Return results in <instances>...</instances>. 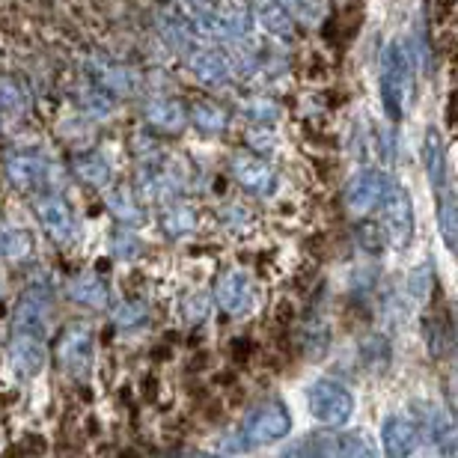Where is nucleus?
Here are the masks:
<instances>
[{
  "instance_id": "nucleus-1",
  "label": "nucleus",
  "mask_w": 458,
  "mask_h": 458,
  "mask_svg": "<svg viewBox=\"0 0 458 458\" xmlns=\"http://www.w3.org/2000/svg\"><path fill=\"white\" fill-rule=\"evenodd\" d=\"M48 316H51V286L36 280L24 289L13 316V343L9 357L21 378H33L48 357Z\"/></svg>"
},
{
  "instance_id": "nucleus-2",
  "label": "nucleus",
  "mask_w": 458,
  "mask_h": 458,
  "mask_svg": "<svg viewBox=\"0 0 458 458\" xmlns=\"http://www.w3.org/2000/svg\"><path fill=\"white\" fill-rule=\"evenodd\" d=\"M411 93V51L402 39H393L381 57V102L390 119H402Z\"/></svg>"
},
{
  "instance_id": "nucleus-3",
  "label": "nucleus",
  "mask_w": 458,
  "mask_h": 458,
  "mask_svg": "<svg viewBox=\"0 0 458 458\" xmlns=\"http://www.w3.org/2000/svg\"><path fill=\"white\" fill-rule=\"evenodd\" d=\"M292 432V414L286 411L283 402H265L253 411L250 417L244 420L242 432H238V441L247 450V446H265V444H277L283 437H289Z\"/></svg>"
},
{
  "instance_id": "nucleus-4",
  "label": "nucleus",
  "mask_w": 458,
  "mask_h": 458,
  "mask_svg": "<svg viewBox=\"0 0 458 458\" xmlns=\"http://www.w3.org/2000/svg\"><path fill=\"white\" fill-rule=\"evenodd\" d=\"M307 405L322 426H345L354 414V396L348 393L340 381L318 378L310 384L307 390Z\"/></svg>"
},
{
  "instance_id": "nucleus-5",
  "label": "nucleus",
  "mask_w": 458,
  "mask_h": 458,
  "mask_svg": "<svg viewBox=\"0 0 458 458\" xmlns=\"http://www.w3.org/2000/svg\"><path fill=\"white\" fill-rule=\"evenodd\" d=\"M378 208L384 215V235L390 238V244L396 250L408 247L411 238H414V203H411L408 191L399 182H390Z\"/></svg>"
},
{
  "instance_id": "nucleus-6",
  "label": "nucleus",
  "mask_w": 458,
  "mask_h": 458,
  "mask_svg": "<svg viewBox=\"0 0 458 458\" xmlns=\"http://www.w3.org/2000/svg\"><path fill=\"white\" fill-rule=\"evenodd\" d=\"M4 167H6L9 182H13L18 191L33 194V197L48 191L54 185V173H57L42 155H33V152H13Z\"/></svg>"
},
{
  "instance_id": "nucleus-7",
  "label": "nucleus",
  "mask_w": 458,
  "mask_h": 458,
  "mask_svg": "<svg viewBox=\"0 0 458 458\" xmlns=\"http://www.w3.org/2000/svg\"><path fill=\"white\" fill-rule=\"evenodd\" d=\"M33 208L51 242L69 244L75 238V215H72V208L63 197H57L54 191H42V194H36Z\"/></svg>"
},
{
  "instance_id": "nucleus-8",
  "label": "nucleus",
  "mask_w": 458,
  "mask_h": 458,
  "mask_svg": "<svg viewBox=\"0 0 458 458\" xmlns=\"http://www.w3.org/2000/svg\"><path fill=\"white\" fill-rule=\"evenodd\" d=\"M57 360L69 375L87 378L89 366H93V334L84 325L66 327L57 340Z\"/></svg>"
},
{
  "instance_id": "nucleus-9",
  "label": "nucleus",
  "mask_w": 458,
  "mask_h": 458,
  "mask_svg": "<svg viewBox=\"0 0 458 458\" xmlns=\"http://www.w3.org/2000/svg\"><path fill=\"white\" fill-rule=\"evenodd\" d=\"M387 185L390 182L384 179V173L378 170L354 173L345 185V208L357 217L375 212V208L381 206V197H384V191H387Z\"/></svg>"
},
{
  "instance_id": "nucleus-10",
  "label": "nucleus",
  "mask_w": 458,
  "mask_h": 458,
  "mask_svg": "<svg viewBox=\"0 0 458 458\" xmlns=\"http://www.w3.org/2000/svg\"><path fill=\"white\" fill-rule=\"evenodd\" d=\"M286 453H304V455H331V458H360V455H375L372 444L366 441L363 435H352V432H334V435H322V437H310V441L289 446Z\"/></svg>"
},
{
  "instance_id": "nucleus-11",
  "label": "nucleus",
  "mask_w": 458,
  "mask_h": 458,
  "mask_svg": "<svg viewBox=\"0 0 458 458\" xmlns=\"http://www.w3.org/2000/svg\"><path fill=\"white\" fill-rule=\"evenodd\" d=\"M215 301L226 316H244L253 307V283L242 268L224 271L215 283Z\"/></svg>"
},
{
  "instance_id": "nucleus-12",
  "label": "nucleus",
  "mask_w": 458,
  "mask_h": 458,
  "mask_svg": "<svg viewBox=\"0 0 458 458\" xmlns=\"http://www.w3.org/2000/svg\"><path fill=\"white\" fill-rule=\"evenodd\" d=\"M188 69L208 87H226L233 81V63L226 60V54L208 48V45H191L185 51Z\"/></svg>"
},
{
  "instance_id": "nucleus-13",
  "label": "nucleus",
  "mask_w": 458,
  "mask_h": 458,
  "mask_svg": "<svg viewBox=\"0 0 458 458\" xmlns=\"http://www.w3.org/2000/svg\"><path fill=\"white\" fill-rule=\"evenodd\" d=\"M229 173H233V179L238 185L256 197H271L274 188H277V173L271 170V164L262 158H253V155H244V152L235 155Z\"/></svg>"
},
{
  "instance_id": "nucleus-14",
  "label": "nucleus",
  "mask_w": 458,
  "mask_h": 458,
  "mask_svg": "<svg viewBox=\"0 0 458 458\" xmlns=\"http://www.w3.org/2000/svg\"><path fill=\"white\" fill-rule=\"evenodd\" d=\"M381 444H384V453L393 455V458H405L417 450L420 444V428L411 417L405 414H390L387 420L381 423Z\"/></svg>"
},
{
  "instance_id": "nucleus-15",
  "label": "nucleus",
  "mask_w": 458,
  "mask_h": 458,
  "mask_svg": "<svg viewBox=\"0 0 458 458\" xmlns=\"http://www.w3.org/2000/svg\"><path fill=\"white\" fill-rule=\"evenodd\" d=\"M420 435H426V441L435 446L437 453H444V455H455V441H458V435H455V426H453V420L444 414L441 408H432L428 405L426 411H420Z\"/></svg>"
},
{
  "instance_id": "nucleus-16",
  "label": "nucleus",
  "mask_w": 458,
  "mask_h": 458,
  "mask_svg": "<svg viewBox=\"0 0 458 458\" xmlns=\"http://www.w3.org/2000/svg\"><path fill=\"white\" fill-rule=\"evenodd\" d=\"M423 161H426V173H428V185L435 188V194H441L444 188H450V167H446V149L444 140L435 128L426 131L423 140Z\"/></svg>"
},
{
  "instance_id": "nucleus-17",
  "label": "nucleus",
  "mask_w": 458,
  "mask_h": 458,
  "mask_svg": "<svg viewBox=\"0 0 458 458\" xmlns=\"http://www.w3.org/2000/svg\"><path fill=\"white\" fill-rule=\"evenodd\" d=\"M146 123L158 131H182L188 125V111L176 98H152L146 105Z\"/></svg>"
},
{
  "instance_id": "nucleus-18",
  "label": "nucleus",
  "mask_w": 458,
  "mask_h": 458,
  "mask_svg": "<svg viewBox=\"0 0 458 458\" xmlns=\"http://www.w3.org/2000/svg\"><path fill=\"white\" fill-rule=\"evenodd\" d=\"M158 27H161V33H164V39H167L173 48L185 54L191 45H197L199 42V33H197V27L188 21L185 15L176 13V9H164V13L158 15Z\"/></svg>"
},
{
  "instance_id": "nucleus-19",
  "label": "nucleus",
  "mask_w": 458,
  "mask_h": 458,
  "mask_svg": "<svg viewBox=\"0 0 458 458\" xmlns=\"http://www.w3.org/2000/svg\"><path fill=\"white\" fill-rule=\"evenodd\" d=\"M69 298L78 301V304H84V307L102 310L107 304V286L102 283V277H96V274H81V277L72 280Z\"/></svg>"
},
{
  "instance_id": "nucleus-20",
  "label": "nucleus",
  "mask_w": 458,
  "mask_h": 458,
  "mask_svg": "<svg viewBox=\"0 0 458 458\" xmlns=\"http://www.w3.org/2000/svg\"><path fill=\"white\" fill-rule=\"evenodd\" d=\"M437 229H441L446 247H455L458 242V208H455V194H453V185L444 188L437 194Z\"/></svg>"
},
{
  "instance_id": "nucleus-21",
  "label": "nucleus",
  "mask_w": 458,
  "mask_h": 458,
  "mask_svg": "<svg viewBox=\"0 0 458 458\" xmlns=\"http://www.w3.org/2000/svg\"><path fill=\"white\" fill-rule=\"evenodd\" d=\"M75 173L87 182V185H93V188H107V185H111V164H107L102 155H96V152L81 155V158L75 161Z\"/></svg>"
},
{
  "instance_id": "nucleus-22",
  "label": "nucleus",
  "mask_w": 458,
  "mask_h": 458,
  "mask_svg": "<svg viewBox=\"0 0 458 458\" xmlns=\"http://www.w3.org/2000/svg\"><path fill=\"white\" fill-rule=\"evenodd\" d=\"M280 9L286 13L289 18H295L298 24L304 27H316L322 24V18L327 13L325 0H277Z\"/></svg>"
},
{
  "instance_id": "nucleus-23",
  "label": "nucleus",
  "mask_w": 458,
  "mask_h": 458,
  "mask_svg": "<svg viewBox=\"0 0 458 458\" xmlns=\"http://www.w3.org/2000/svg\"><path fill=\"white\" fill-rule=\"evenodd\" d=\"M191 123H194L199 131H208V134H217L224 131V128L229 125V116L221 105L215 102H197L194 107H191Z\"/></svg>"
},
{
  "instance_id": "nucleus-24",
  "label": "nucleus",
  "mask_w": 458,
  "mask_h": 458,
  "mask_svg": "<svg viewBox=\"0 0 458 458\" xmlns=\"http://www.w3.org/2000/svg\"><path fill=\"white\" fill-rule=\"evenodd\" d=\"M107 208H111V215L119 224H128V226H137L143 217L140 203H137V197L128 194V191H114V194L107 197Z\"/></svg>"
},
{
  "instance_id": "nucleus-25",
  "label": "nucleus",
  "mask_w": 458,
  "mask_h": 458,
  "mask_svg": "<svg viewBox=\"0 0 458 458\" xmlns=\"http://www.w3.org/2000/svg\"><path fill=\"white\" fill-rule=\"evenodd\" d=\"M98 84L114 89L116 96H131L137 89V78L131 75V72H125V69L102 66V69H98Z\"/></svg>"
},
{
  "instance_id": "nucleus-26",
  "label": "nucleus",
  "mask_w": 458,
  "mask_h": 458,
  "mask_svg": "<svg viewBox=\"0 0 458 458\" xmlns=\"http://www.w3.org/2000/svg\"><path fill=\"white\" fill-rule=\"evenodd\" d=\"M146 318H149V307H146L143 301H125V304H119L114 310V322L119 327H125V331L146 325Z\"/></svg>"
},
{
  "instance_id": "nucleus-27",
  "label": "nucleus",
  "mask_w": 458,
  "mask_h": 458,
  "mask_svg": "<svg viewBox=\"0 0 458 458\" xmlns=\"http://www.w3.org/2000/svg\"><path fill=\"white\" fill-rule=\"evenodd\" d=\"M259 18V21L268 27L274 36H289V27H292V18L283 13L280 6H259L253 15V21Z\"/></svg>"
},
{
  "instance_id": "nucleus-28",
  "label": "nucleus",
  "mask_w": 458,
  "mask_h": 458,
  "mask_svg": "<svg viewBox=\"0 0 458 458\" xmlns=\"http://www.w3.org/2000/svg\"><path fill=\"white\" fill-rule=\"evenodd\" d=\"M435 286V280H432V265L423 262V265H417L414 271H411V277H408V295L414 298V301H423L428 298V292H432Z\"/></svg>"
},
{
  "instance_id": "nucleus-29",
  "label": "nucleus",
  "mask_w": 458,
  "mask_h": 458,
  "mask_svg": "<svg viewBox=\"0 0 458 458\" xmlns=\"http://www.w3.org/2000/svg\"><path fill=\"white\" fill-rule=\"evenodd\" d=\"M164 229H167V235H173V238L188 235L191 229H194V212L185 208V206L170 208L167 217H164Z\"/></svg>"
},
{
  "instance_id": "nucleus-30",
  "label": "nucleus",
  "mask_w": 458,
  "mask_h": 458,
  "mask_svg": "<svg viewBox=\"0 0 458 458\" xmlns=\"http://www.w3.org/2000/svg\"><path fill=\"white\" fill-rule=\"evenodd\" d=\"M24 105H27L24 89L18 87L13 78H0V107H4L6 114H18Z\"/></svg>"
},
{
  "instance_id": "nucleus-31",
  "label": "nucleus",
  "mask_w": 458,
  "mask_h": 458,
  "mask_svg": "<svg viewBox=\"0 0 458 458\" xmlns=\"http://www.w3.org/2000/svg\"><path fill=\"white\" fill-rule=\"evenodd\" d=\"M244 111H247V116H250L256 125H265V128L274 125L280 119V107L274 105V102H268V98H253V102L247 105Z\"/></svg>"
},
{
  "instance_id": "nucleus-32",
  "label": "nucleus",
  "mask_w": 458,
  "mask_h": 458,
  "mask_svg": "<svg viewBox=\"0 0 458 458\" xmlns=\"http://www.w3.org/2000/svg\"><path fill=\"white\" fill-rule=\"evenodd\" d=\"M208 313V301L203 295L197 298H188V307H185V316L191 318V322H203Z\"/></svg>"
},
{
  "instance_id": "nucleus-33",
  "label": "nucleus",
  "mask_w": 458,
  "mask_h": 458,
  "mask_svg": "<svg viewBox=\"0 0 458 458\" xmlns=\"http://www.w3.org/2000/svg\"><path fill=\"white\" fill-rule=\"evenodd\" d=\"M87 111H93V116H107L114 111V105L107 102V96L102 93H93V96H87V102H84Z\"/></svg>"
}]
</instances>
